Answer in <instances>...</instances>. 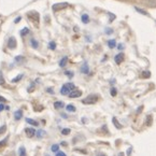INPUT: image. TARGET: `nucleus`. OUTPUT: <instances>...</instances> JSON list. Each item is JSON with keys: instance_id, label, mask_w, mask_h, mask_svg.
<instances>
[{"instance_id": "f257e3e1", "label": "nucleus", "mask_w": 156, "mask_h": 156, "mask_svg": "<svg viewBox=\"0 0 156 156\" xmlns=\"http://www.w3.org/2000/svg\"><path fill=\"white\" fill-rule=\"evenodd\" d=\"M97 100H98V96L95 95V94H90L86 98H84L82 100V102L84 103V104H94V103L97 102Z\"/></svg>"}, {"instance_id": "f03ea898", "label": "nucleus", "mask_w": 156, "mask_h": 156, "mask_svg": "<svg viewBox=\"0 0 156 156\" xmlns=\"http://www.w3.org/2000/svg\"><path fill=\"white\" fill-rule=\"evenodd\" d=\"M68 7H69L68 2H59V3H55V5H52V10L54 12H57V11H62V10L66 9Z\"/></svg>"}, {"instance_id": "7ed1b4c3", "label": "nucleus", "mask_w": 156, "mask_h": 156, "mask_svg": "<svg viewBox=\"0 0 156 156\" xmlns=\"http://www.w3.org/2000/svg\"><path fill=\"white\" fill-rule=\"evenodd\" d=\"M8 48L10 50H14L16 48V39L14 37H10L8 40Z\"/></svg>"}, {"instance_id": "20e7f679", "label": "nucleus", "mask_w": 156, "mask_h": 156, "mask_svg": "<svg viewBox=\"0 0 156 156\" xmlns=\"http://www.w3.org/2000/svg\"><path fill=\"white\" fill-rule=\"evenodd\" d=\"M25 133H26L28 138H32V137H35V135H36V129H35V128H31V127H27V128H25Z\"/></svg>"}, {"instance_id": "39448f33", "label": "nucleus", "mask_w": 156, "mask_h": 156, "mask_svg": "<svg viewBox=\"0 0 156 156\" xmlns=\"http://www.w3.org/2000/svg\"><path fill=\"white\" fill-rule=\"evenodd\" d=\"M80 96H82V92H81V90H76V89L70 92L69 95H68L69 98H79Z\"/></svg>"}, {"instance_id": "423d86ee", "label": "nucleus", "mask_w": 156, "mask_h": 156, "mask_svg": "<svg viewBox=\"0 0 156 156\" xmlns=\"http://www.w3.org/2000/svg\"><path fill=\"white\" fill-rule=\"evenodd\" d=\"M80 71L83 73V74H87L89 72V67H88V64L85 62L82 66H81V68H80Z\"/></svg>"}, {"instance_id": "0eeeda50", "label": "nucleus", "mask_w": 156, "mask_h": 156, "mask_svg": "<svg viewBox=\"0 0 156 156\" xmlns=\"http://www.w3.org/2000/svg\"><path fill=\"white\" fill-rule=\"evenodd\" d=\"M114 60H115V62L117 64V65L122 64V62L124 60V54L121 52V53H119L117 55H115V57H114Z\"/></svg>"}, {"instance_id": "6e6552de", "label": "nucleus", "mask_w": 156, "mask_h": 156, "mask_svg": "<svg viewBox=\"0 0 156 156\" xmlns=\"http://www.w3.org/2000/svg\"><path fill=\"white\" fill-rule=\"evenodd\" d=\"M27 16L29 18H31V19H33V21H39V13H37V12H35V11H32V12H29V13L27 14Z\"/></svg>"}, {"instance_id": "1a4fd4ad", "label": "nucleus", "mask_w": 156, "mask_h": 156, "mask_svg": "<svg viewBox=\"0 0 156 156\" xmlns=\"http://www.w3.org/2000/svg\"><path fill=\"white\" fill-rule=\"evenodd\" d=\"M81 21H82V23L83 24H88L89 23V15L87 13H84V14H82V16H81Z\"/></svg>"}, {"instance_id": "9d476101", "label": "nucleus", "mask_w": 156, "mask_h": 156, "mask_svg": "<svg viewBox=\"0 0 156 156\" xmlns=\"http://www.w3.org/2000/svg\"><path fill=\"white\" fill-rule=\"evenodd\" d=\"M23 117V111L22 110H17L14 112V119L15 121H19Z\"/></svg>"}, {"instance_id": "9b49d317", "label": "nucleus", "mask_w": 156, "mask_h": 156, "mask_svg": "<svg viewBox=\"0 0 156 156\" xmlns=\"http://www.w3.org/2000/svg\"><path fill=\"white\" fill-rule=\"evenodd\" d=\"M67 62H68V57H67V56H64V57L60 59V62H59V67H60V68L66 67Z\"/></svg>"}, {"instance_id": "f8f14e48", "label": "nucleus", "mask_w": 156, "mask_h": 156, "mask_svg": "<svg viewBox=\"0 0 156 156\" xmlns=\"http://www.w3.org/2000/svg\"><path fill=\"white\" fill-rule=\"evenodd\" d=\"M36 135H37V137H38V138L41 139V138H43L45 135H46V133H45L43 129H39L38 131H36Z\"/></svg>"}, {"instance_id": "ddd939ff", "label": "nucleus", "mask_w": 156, "mask_h": 156, "mask_svg": "<svg viewBox=\"0 0 156 156\" xmlns=\"http://www.w3.org/2000/svg\"><path fill=\"white\" fill-rule=\"evenodd\" d=\"M64 107H65V103L62 102V101H56V102H54V108H55V109H62Z\"/></svg>"}, {"instance_id": "4468645a", "label": "nucleus", "mask_w": 156, "mask_h": 156, "mask_svg": "<svg viewBox=\"0 0 156 156\" xmlns=\"http://www.w3.org/2000/svg\"><path fill=\"white\" fill-rule=\"evenodd\" d=\"M30 44H31V48H32V49H38V48H39V42H38L36 39H31Z\"/></svg>"}, {"instance_id": "2eb2a0df", "label": "nucleus", "mask_w": 156, "mask_h": 156, "mask_svg": "<svg viewBox=\"0 0 156 156\" xmlns=\"http://www.w3.org/2000/svg\"><path fill=\"white\" fill-rule=\"evenodd\" d=\"M25 59H26V58L24 57V56H22V55H19V56H16V57L14 58L15 62H17V64H22V62H25Z\"/></svg>"}, {"instance_id": "dca6fc26", "label": "nucleus", "mask_w": 156, "mask_h": 156, "mask_svg": "<svg viewBox=\"0 0 156 156\" xmlns=\"http://www.w3.org/2000/svg\"><path fill=\"white\" fill-rule=\"evenodd\" d=\"M29 31H30V30H29V28H27V27H24L22 30L19 31V35H21L22 37H25L26 35H28V33H29Z\"/></svg>"}, {"instance_id": "f3484780", "label": "nucleus", "mask_w": 156, "mask_h": 156, "mask_svg": "<svg viewBox=\"0 0 156 156\" xmlns=\"http://www.w3.org/2000/svg\"><path fill=\"white\" fill-rule=\"evenodd\" d=\"M69 93H70V90L67 88L66 85H64L62 88H60V94H62V95H69Z\"/></svg>"}, {"instance_id": "a211bd4d", "label": "nucleus", "mask_w": 156, "mask_h": 156, "mask_svg": "<svg viewBox=\"0 0 156 156\" xmlns=\"http://www.w3.org/2000/svg\"><path fill=\"white\" fill-rule=\"evenodd\" d=\"M23 76H24V74H23V73H21V74H18V76H15L14 79H12V81H11V82H12V83H17V82H19V81L22 80Z\"/></svg>"}, {"instance_id": "6ab92c4d", "label": "nucleus", "mask_w": 156, "mask_h": 156, "mask_svg": "<svg viewBox=\"0 0 156 156\" xmlns=\"http://www.w3.org/2000/svg\"><path fill=\"white\" fill-rule=\"evenodd\" d=\"M108 46L110 48V49H114L116 46V41L114 39H112V40H109L108 41Z\"/></svg>"}, {"instance_id": "aec40b11", "label": "nucleus", "mask_w": 156, "mask_h": 156, "mask_svg": "<svg viewBox=\"0 0 156 156\" xmlns=\"http://www.w3.org/2000/svg\"><path fill=\"white\" fill-rule=\"evenodd\" d=\"M66 110H67L68 112H72V113L76 111V107H74L73 104H68V106H66Z\"/></svg>"}, {"instance_id": "412c9836", "label": "nucleus", "mask_w": 156, "mask_h": 156, "mask_svg": "<svg viewBox=\"0 0 156 156\" xmlns=\"http://www.w3.org/2000/svg\"><path fill=\"white\" fill-rule=\"evenodd\" d=\"M18 156H27L26 150H25V147H19V150H18Z\"/></svg>"}, {"instance_id": "4be33fe9", "label": "nucleus", "mask_w": 156, "mask_h": 156, "mask_svg": "<svg viewBox=\"0 0 156 156\" xmlns=\"http://www.w3.org/2000/svg\"><path fill=\"white\" fill-rule=\"evenodd\" d=\"M112 123L114 124V126H115V127L117 128V129H121V128H122V125H121L120 123L117 122V120H116V117H113V119H112Z\"/></svg>"}, {"instance_id": "5701e85b", "label": "nucleus", "mask_w": 156, "mask_h": 156, "mask_svg": "<svg viewBox=\"0 0 156 156\" xmlns=\"http://www.w3.org/2000/svg\"><path fill=\"white\" fill-rule=\"evenodd\" d=\"M26 122L28 123V124L32 125V126H38V125H39V123H38L37 121L32 120V119H26Z\"/></svg>"}, {"instance_id": "b1692460", "label": "nucleus", "mask_w": 156, "mask_h": 156, "mask_svg": "<svg viewBox=\"0 0 156 156\" xmlns=\"http://www.w3.org/2000/svg\"><path fill=\"white\" fill-rule=\"evenodd\" d=\"M49 49L51 51H54V50H56V42L55 41H51L49 43Z\"/></svg>"}, {"instance_id": "393cba45", "label": "nucleus", "mask_w": 156, "mask_h": 156, "mask_svg": "<svg viewBox=\"0 0 156 156\" xmlns=\"http://www.w3.org/2000/svg\"><path fill=\"white\" fill-rule=\"evenodd\" d=\"M66 86H67V88L70 90V92H72V90H74L76 89V85L73 84V83H67V84H65Z\"/></svg>"}, {"instance_id": "a878e982", "label": "nucleus", "mask_w": 156, "mask_h": 156, "mask_svg": "<svg viewBox=\"0 0 156 156\" xmlns=\"http://www.w3.org/2000/svg\"><path fill=\"white\" fill-rule=\"evenodd\" d=\"M135 10H136V11H137V12H139V13L143 14V15H149V13H147V12H145V11H144V10L140 9V8H138V7H135Z\"/></svg>"}, {"instance_id": "bb28decb", "label": "nucleus", "mask_w": 156, "mask_h": 156, "mask_svg": "<svg viewBox=\"0 0 156 156\" xmlns=\"http://www.w3.org/2000/svg\"><path fill=\"white\" fill-rule=\"evenodd\" d=\"M58 150H59V145H58V144H53V145L51 147V151H52V152H55V153H57Z\"/></svg>"}, {"instance_id": "cd10ccee", "label": "nucleus", "mask_w": 156, "mask_h": 156, "mask_svg": "<svg viewBox=\"0 0 156 156\" xmlns=\"http://www.w3.org/2000/svg\"><path fill=\"white\" fill-rule=\"evenodd\" d=\"M110 94H111L112 97H115L116 95H117V90H116L115 87H111V89H110Z\"/></svg>"}, {"instance_id": "c85d7f7f", "label": "nucleus", "mask_w": 156, "mask_h": 156, "mask_svg": "<svg viewBox=\"0 0 156 156\" xmlns=\"http://www.w3.org/2000/svg\"><path fill=\"white\" fill-rule=\"evenodd\" d=\"M70 128H64V129H62V135H64V136H67V135L70 134Z\"/></svg>"}, {"instance_id": "c756f323", "label": "nucleus", "mask_w": 156, "mask_h": 156, "mask_svg": "<svg viewBox=\"0 0 156 156\" xmlns=\"http://www.w3.org/2000/svg\"><path fill=\"white\" fill-rule=\"evenodd\" d=\"M8 140H9V137H5V138L3 139V140H2V141H0V147H5V144L8 143Z\"/></svg>"}, {"instance_id": "7c9ffc66", "label": "nucleus", "mask_w": 156, "mask_h": 156, "mask_svg": "<svg viewBox=\"0 0 156 156\" xmlns=\"http://www.w3.org/2000/svg\"><path fill=\"white\" fill-rule=\"evenodd\" d=\"M5 78H3V74H2V72L0 71V85H5Z\"/></svg>"}, {"instance_id": "2f4dec72", "label": "nucleus", "mask_w": 156, "mask_h": 156, "mask_svg": "<svg viewBox=\"0 0 156 156\" xmlns=\"http://www.w3.org/2000/svg\"><path fill=\"white\" fill-rule=\"evenodd\" d=\"M35 87H36V85H35V83H31L30 86H29V87L27 88V92H28V93H31V92H32V90L35 89Z\"/></svg>"}, {"instance_id": "473e14b6", "label": "nucleus", "mask_w": 156, "mask_h": 156, "mask_svg": "<svg viewBox=\"0 0 156 156\" xmlns=\"http://www.w3.org/2000/svg\"><path fill=\"white\" fill-rule=\"evenodd\" d=\"M5 130H7V126H5V125L1 126V127H0V135H2L3 133H5Z\"/></svg>"}, {"instance_id": "72a5a7b5", "label": "nucleus", "mask_w": 156, "mask_h": 156, "mask_svg": "<svg viewBox=\"0 0 156 156\" xmlns=\"http://www.w3.org/2000/svg\"><path fill=\"white\" fill-rule=\"evenodd\" d=\"M65 74L68 76L69 78H72V76H73V72L72 71H65Z\"/></svg>"}, {"instance_id": "f704fd0d", "label": "nucleus", "mask_w": 156, "mask_h": 156, "mask_svg": "<svg viewBox=\"0 0 156 156\" xmlns=\"http://www.w3.org/2000/svg\"><path fill=\"white\" fill-rule=\"evenodd\" d=\"M55 156H67L64 152H60V151H58L57 153H56V155Z\"/></svg>"}, {"instance_id": "c9c22d12", "label": "nucleus", "mask_w": 156, "mask_h": 156, "mask_svg": "<svg viewBox=\"0 0 156 156\" xmlns=\"http://www.w3.org/2000/svg\"><path fill=\"white\" fill-rule=\"evenodd\" d=\"M150 76H151V73H150V72L149 71H144L143 72V76H144V78H150Z\"/></svg>"}, {"instance_id": "e433bc0d", "label": "nucleus", "mask_w": 156, "mask_h": 156, "mask_svg": "<svg viewBox=\"0 0 156 156\" xmlns=\"http://www.w3.org/2000/svg\"><path fill=\"white\" fill-rule=\"evenodd\" d=\"M21 19H22V17H21V16H17V17L14 19V23H15V24H17V23L21 22Z\"/></svg>"}, {"instance_id": "4c0bfd02", "label": "nucleus", "mask_w": 156, "mask_h": 156, "mask_svg": "<svg viewBox=\"0 0 156 156\" xmlns=\"http://www.w3.org/2000/svg\"><path fill=\"white\" fill-rule=\"evenodd\" d=\"M106 32H107V35H111L112 32H113V29H110V28H107V29H106Z\"/></svg>"}, {"instance_id": "58836bf2", "label": "nucleus", "mask_w": 156, "mask_h": 156, "mask_svg": "<svg viewBox=\"0 0 156 156\" xmlns=\"http://www.w3.org/2000/svg\"><path fill=\"white\" fill-rule=\"evenodd\" d=\"M151 121H152V116L151 115H149L147 116V125H151Z\"/></svg>"}, {"instance_id": "ea45409f", "label": "nucleus", "mask_w": 156, "mask_h": 156, "mask_svg": "<svg viewBox=\"0 0 156 156\" xmlns=\"http://www.w3.org/2000/svg\"><path fill=\"white\" fill-rule=\"evenodd\" d=\"M0 101H2V102H7V99L5 97H2V96H0Z\"/></svg>"}, {"instance_id": "a19ab883", "label": "nucleus", "mask_w": 156, "mask_h": 156, "mask_svg": "<svg viewBox=\"0 0 156 156\" xmlns=\"http://www.w3.org/2000/svg\"><path fill=\"white\" fill-rule=\"evenodd\" d=\"M3 110H5V106H3L2 103H0V112L3 111Z\"/></svg>"}, {"instance_id": "79ce46f5", "label": "nucleus", "mask_w": 156, "mask_h": 156, "mask_svg": "<svg viewBox=\"0 0 156 156\" xmlns=\"http://www.w3.org/2000/svg\"><path fill=\"white\" fill-rule=\"evenodd\" d=\"M117 49H119V50H123V49H124V45H123V44H119Z\"/></svg>"}, {"instance_id": "37998d69", "label": "nucleus", "mask_w": 156, "mask_h": 156, "mask_svg": "<svg viewBox=\"0 0 156 156\" xmlns=\"http://www.w3.org/2000/svg\"><path fill=\"white\" fill-rule=\"evenodd\" d=\"M48 92H49V93H51V94H54V90L51 88V87H50V88H48Z\"/></svg>"}, {"instance_id": "c03bdc74", "label": "nucleus", "mask_w": 156, "mask_h": 156, "mask_svg": "<svg viewBox=\"0 0 156 156\" xmlns=\"http://www.w3.org/2000/svg\"><path fill=\"white\" fill-rule=\"evenodd\" d=\"M142 109H143V107L141 106V107H140V108L138 109V110H137V112H138V113H141V110H142Z\"/></svg>"}, {"instance_id": "a18cd8bd", "label": "nucleus", "mask_w": 156, "mask_h": 156, "mask_svg": "<svg viewBox=\"0 0 156 156\" xmlns=\"http://www.w3.org/2000/svg\"><path fill=\"white\" fill-rule=\"evenodd\" d=\"M99 156H106V155H99Z\"/></svg>"}]
</instances>
